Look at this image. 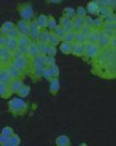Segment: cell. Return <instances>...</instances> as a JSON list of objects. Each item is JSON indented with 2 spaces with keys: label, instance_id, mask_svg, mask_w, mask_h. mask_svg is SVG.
Masks as SVG:
<instances>
[{
  "label": "cell",
  "instance_id": "52a82bcc",
  "mask_svg": "<svg viewBox=\"0 0 116 146\" xmlns=\"http://www.w3.org/2000/svg\"><path fill=\"white\" fill-rule=\"evenodd\" d=\"M5 47L11 53H13L14 51H15L17 50V47H18L17 38H8L7 37L6 43H5Z\"/></svg>",
  "mask_w": 116,
  "mask_h": 146
},
{
  "label": "cell",
  "instance_id": "6da1fadb",
  "mask_svg": "<svg viewBox=\"0 0 116 146\" xmlns=\"http://www.w3.org/2000/svg\"><path fill=\"white\" fill-rule=\"evenodd\" d=\"M9 110L15 115H23L27 111V104L21 98H15L9 102Z\"/></svg>",
  "mask_w": 116,
  "mask_h": 146
},
{
  "label": "cell",
  "instance_id": "e0dca14e",
  "mask_svg": "<svg viewBox=\"0 0 116 146\" xmlns=\"http://www.w3.org/2000/svg\"><path fill=\"white\" fill-rule=\"evenodd\" d=\"M84 52V48L83 46L81 45V44H79V43H75L74 44H72V52L74 55L75 56H81Z\"/></svg>",
  "mask_w": 116,
  "mask_h": 146
},
{
  "label": "cell",
  "instance_id": "f546056e",
  "mask_svg": "<svg viewBox=\"0 0 116 146\" xmlns=\"http://www.w3.org/2000/svg\"><path fill=\"white\" fill-rule=\"evenodd\" d=\"M21 35L20 32L18 31V29L16 27H14L6 36L8 38H18V37Z\"/></svg>",
  "mask_w": 116,
  "mask_h": 146
},
{
  "label": "cell",
  "instance_id": "5bb4252c",
  "mask_svg": "<svg viewBox=\"0 0 116 146\" xmlns=\"http://www.w3.org/2000/svg\"><path fill=\"white\" fill-rule=\"evenodd\" d=\"M56 145L57 146H69L71 145V141L68 136L61 135L56 139Z\"/></svg>",
  "mask_w": 116,
  "mask_h": 146
},
{
  "label": "cell",
  "instance_id": "8fae6325",
  "mask_svg": "<svg viewBox=\"0 0 116 146\" xmlns=\"http://www.w3.org/2000/svg\"><path fill=\"white\" fill-rule=\"evenodd\" d=\"M11 80H12L9 76L8 68H0V82L5 83V84H9Z\"/></svg>",
  "mask_w": 116,
  "mask_h": 146
},
{
  "label": "cell",
  "instance_id": "ab89813d",
  "mask_svg": "<svg viewBox=\"0 0 116 146\" xmlns=\"http://www.w3.org/2000/svg\"><path fill=\"white\" fill-rule=\"evenodd\" d=\"M47 26H49L50 29H51V30L55 29L56 27V22L55 19H54V18H50V20H48Z\"/></svg>",
  "mask_w": 116,
  "mask_h": 146
},
{
  "label": "cell",
  "instance_id": "d6a6232c",
  "mask_svg": "<svg viewBox=\"0 0 116 146\" xmlns=\"http://www.w3.org/2000/svg\"><path fill=\"white\" fill-rule=\"evenodd\" d=\"M45 64L47 67H51L53 65L56 64V60L55 57L52 56H46V61H45Z\"/></svg>",
  "mask_w": 116,
  "mask_h": 146
},
{
  "label": "cell",
  "instance_id": "b9f144b4",
  "mask_svg": "<svg viewBox=\"0 0 116 146\" xmlns=\"http://www.w3.org/2000/svg\"><path fill=\"white\" fill-rule=\"evenodd\" d=\"M99 10H100L101 14L104 16H108L110 14V11L108 7H102L101 9H99Z\"/></svg>",
  "mask_w": 116,
  "mask_h": 146
},
{
  "label": "cell",
  "instance_id": "8d00e7d4",
  "mask_svg": "<svg viewBox=\"0 0 116 146\" xmlns=\"http://www.w3.org/2000/svg\"><path fill=\"white\" fill-rule=\"evenodd\" d=\"M50 69H51V73H52L53 78H57L59 76V68H58V66H56L55 64V65L50 67Z\"/></svg>",
  "mask_w": 116,
  "mask_h": 146
},
{
  "label": "cell",
  "instance_id": "484cf974",
  "mask_svg": "<svg viewBox=\"0 0 116 146\" xmlns=\"http://www.w3.org/2000/svg\"><path fill=\"white\" fill-rule=\"evenodd\" d=\"M47 22H48V18H47V16L44 15H41L38 17V21H37V23H38V25L39 27H46V26H47Z\"/></svg>",
  "mask_w": 116,
  "mask_h": 146
},
{
  "label": "cell",
  "instance_id": "836d02e7",
  "mask_svg": "<svg viewBox=\"0 0 116 146\" xmlns=\"http://www.w3.org/2000/svg\"><path fill=\"white\" fill-rule=\"evenodd\" d=\"M49 37H50V34L46 32L40 34V37H39V41L42 42V43H45V44H48V40H49Z\"/></svg>",
  "mask_w": 116,
  "mask_h": 146
},
{
  "label": "cell",
  "instance_id": "ac0fdd59",
  "mask_svg": "<svg viewBox=\"0 0 116 146\" xmlns=\"http://www.w3.org/2000/svg\"><path fill=\"white\" fill-rule=\"evenodd\" d=\"M21 144V139L18 135L13 133L9 137L8 140V145L7 146H18Z\"/></svg>",
  "mask_w": 116,
  "mask_h": 146
},
{
  "label": "cell",
  "instance_id": "9c48e42d",
  "mask_svg": "<svg viewBox=\"0 0 116 146\" xmlns=\"http://www.w3.org/2000/svg\"><path fill=\"white\" fill-rule=\"evenodd\" d=\"M27 54L33 57H36L39 55V51H38V44L36 42H32L30 43L28 49H27Z\"/></svg>",
  "mask_w": 116,
  "mask_h": 146
},
{
  "label": "cell",
  "instance_id": "d6986e66",
  "mask_svg": "<svg viewBox=\"0 0 116 146\" xmlns=\"http://www.w3.org/2000/svg\"><path fill=\"white\" fill-rule=\"evenodd\" d=\"M14 27H15V26H14V24L12 22L7 21V22H5L2 26V27H1V33L3 34L4 36H6Z\"/></svg>",
  "mask_w": 116,
  "mask_h": 146
},
{
  "label": "cell",
  "instance_id": "ffe728a7",
  "mask_svg": "<svg viewBox=\"0 0 116 146\" xmlns=\"http://www.w3.org/2000/svg\"><path fill=\"white\" fill-rule=\"evenodd\" d=\"M98 53H99V48L97 47L95 44H91L89 47H87V55L90 57L91 58L96 57L98 56Z\"/></svg>",
  "mask_w": 116,
  "mask_h": 146
},
{
  "label": "cell",
  "instance_id": "4fadbf2b",
  "mask_svg": "<svg viewBox=\"0 0 116 146\" xmlns=\"http://www.w3.org/2000/svg\"><path fill=\"white\" fill-rule=\"evenodd\" d=\"M12 60H13L12 53L10 51H7L6 53H4L0 56V64L2 66H8L11 63Z\"/></svg>",
  "mask_w": 116,
  "mask_h": 146
},
{
  "label": "cell",
  "instance_id": "60d3db41",
  "mask_svg": "<svg viewBox=\"0 0 116 146\" xmlns=\"http://www.w3.org/2000/svg\"><path fill=\"white\" fill-rule=\"evenodd\" d=\"M64 13L66 14V15L68 16V18H74V10L73 9H71V8H68L65 11H64Z\"/></svg>",
  "mask_w": 116,
  "mask_h": 146
},
{
  "label": "cell",
  "instance_id": "7c38bea8",
  "mask_svg": "<svg viewBox=\"0 0 116 146\" xmlns=\"http://www.w3.org/2000/svg\"><path fill=\"white\" fill-rule=\"evenodd\" d=\"M11 94L12 93L10 92L9 84H5V83L0 82V98H8L9 97H10Z\"/></svg>",
  "mask_w": 116,
  "mask_h": 146
},
{
  "label": "cell",
  "instance_id": "9a60e30c",
  "mask_svg": "<svg viewBox=\"0 0 116 146\" xmlns=\"http://www.w3.org/2000/svg\"><path fill=\"white\" fill-rule=\"evenodd\" d=\"M17 41H18V46H25L27 48L31 43L27 35H24V34H21L17 38Z\"/></svg>",
  "mask_w": 116,
  "mask_h": 146
},
{
  "label": "cell",
  "instance_id": "bcb514c9",
  "mask_svg": "<svg viewBox=\"0 0 116 146\" xmlns=\"http://www.w3.org/2000/svg\"><path fill=\"white\" fill-rule=\"evenodd\" d=\"M51 2H53V3H56V2H60L61 0H50Z\"/></svg>",
  "mask_w": 116,
  "mask_h": 146
},
{
  "label": "cell",
  "instance_id": "4316f807",
  "mask_svg": "<svg viewBox=\"0 0 116 146\" xmlns=\"http://www.w3.org/2000/svg\"><path fill=\"white\" fill-rule=\"evenodd\" d=\"M75 36H76V33L74 32L71 31L69 33H67L64 38V41L68 43H73L74 41H75Z\"/></svg>",
  "mask_w": 116,
  "mask_h": 146
},
{
  "label": "cell",
  "instance_id": "83f0119b",
  "mask_svg": "<svg viewBox=\"0 0 116 146\" xmlns=\"http://www.w3.org/2000/svg\"><path fill=\"white\" fill-rule=\"evenodd\" d=\"M75 40L77 41V43L79 44H83L87 40V35L84 34L83 33H79L78 34H76L75 36Z\"/></svg>",
  "mask_w": 116,
  "mask_h": 146
},
{
  "label": "cell",
  "instance_id": "7dc6e473",
  "mask_svg": "<svg viewBox=\"0 0 116 146\" xmlns=\"http://www.w3.org/2000/svg\"><path fill=\"white\" fill-rule=\"evenodd\" d=\"M2 68V65H1V64H0V68Z\"/></svg>",
  "mask_w": 116,
  "mask_h": 146
},
{
  "label": "cell",
  "instance_id": "7a4b0ae2",
  "mask_svg": "<svg viewBox=\"0 0 116 146\" xmlns=\"http://www.w3.org/2000/svg\"><path fill=\"white\" fill-rule=\"evenodd\" d=\"M11 64L16 68H18L19 70H21V72H23L24 70L28 68L30 65V61L26 56H23L18 59H13L11 62Z\"/></svg>",
  "mask_w": 116,
  "mask_h": 146
},
{
  "label": "cell",
  "instance_id": "7402d4cb",
  "mask_svg": "<svg viewBox=\"0 0 116 146\" xmlns=\"http://www.w3.org/2000/svg\"><path fill=\"white\" fill-rule=\"evenodd\" d=\"M29 93H30V87H29L28 86L23 85V86L21 87V89L17 92L16 94H17L19 97H21V98H26V97H27V96L29 95Z\"/></svg>",
  "mask_w": 116,
  "mask_h": 146
},
{
  "label": "cell",
  "instance_id": "5b68a950",
  "mask_svg": "<svg viewBox=\"0 0 116 146\" xmlns=\"http://www.w3.org/2000/svg\"><path fill=\"white\" fill-rule=\"evenodd\" d=\"M8 71L9 74V76L11 78V80H16V79H21L22 76V72L21 70H19L18 68H16L15 67H14L11 63L9 65H8Z\"/></svg>",
  "mask_w": 116,
  "mask_h": 146
},
{
  "label": "cell",
  "instance_id": "603a6c76",
  "mask_svg": "<svg viewBox=\"0 0 116 146\" xmlns=\"http://www.w3.org/2000/svg\"><path fill=\"white\" fill-rule=\"evenodd\" d=\"M55 30V35L59 38V39H64L65 35H66V31L64 30V28L62 27H56Z\"/></svg>",
  "mask_w": 116,
  "mask_h": 146
},
{
  "label": "cell",
  "instance_id": "74e56055",
  "mask_svg": "<svg viewBox=\"0 0 116 146\" xmlns=\"http://www.w3.org/2000/svg\"><path fill=\"white\" fill-rule=\"evenodd\" d=\"M8 140H9V137L1 134L0 135V145L7 146L8 145Z\"/></svg>",
  "mask_w": 116,
  "mask_h": 146
},
{
  "label": "cell",
  "instance_id": "d4e9b609",
  "mask_svg": "<svg viewBox=\"0 0 116 146\" xmlns=\"http://www.w3.org/2000/svg\"><path fill=\"white\" fill-rule=\"evenodd\" d=\"M41 76H42L43 78H44L45 80H51V79L53 78V75H52V73H51L50 67H47V66H46V67L43 69V71H42V73H41Z\"/></svg>",
  "mask_w": 116,
  "mask_h": 146
},
{
  "label": "cell",
  "instance_id": "7bdbcfd3",
  "mask_svg": "<svg viewBox=\"0 0 116 146\" xmlns=\"http://www.w3.org/2000/svg\"><path fill=\"white\" fill-rule=\"evenodd\" d=\"M6 36H0V47L2 46H5V43H6Z\"/></svg>",
  "mask_w": 116,
  "mask_h": 146
},
{
  "label": "cell",
  "instance_id": "30bf717a",
  "mask_svg": "<svg viewBox=\"0 0 116 146\" xmlns=\"http://www.w3.org/2000/svg\"><path fill=\"white\" fill-rule=\"evenodd\" d=\"M18 31L20 32L21 34H24V35H28L29 33V24L27 21H21L18 22L17 24V27Z\"/></svg>",
  "mask_w": 116,
  "mask_h": 146
},
{
  "label": "cell",
  "instance_id": "cb8c5ba5",
  "mask_svg": "<svg viewBox=\"0 0 116 146\" xmlns=\"http://www.w3.org/2000/svg\"><path fill=\"white\" fill-rule=\"evenodd\" d=\"M60 50L64 54H70L72 52V44H71V43H68V42L62 43V45L60 46Z\"/></svg>",
  "mask_w": 116,
  "mask_h": 146
},
{
  "label": "cell",
  "instance_id": "44dd1931",
  "mask_svg": "<svg viewBox=\"0 0 116 146\" xmlns=\"http://www.w3.org/2000/svg\"><path fill=\"white\" fill-rule=\"evenodd\" d=\"M73 23V28L75 30V31H80L82 29V27H84V24H85V21L83 20V18H77L74 20Z\"/></svg>",
  "mask_w": 116,
  "mask_h": 146
},
{
  "label": "cell",
  "instance_id": "4dcf8cb0",
  "mask_svg": "<svg viewBox=\"0 0 116 146\" xmlns=\"http://www.w3.org/2000/svg\"><path fill=\"white\" fill-rule=\"evenodd\" d=\"M59 41H60V39H59V38L55 35V34H50L48 43H49L50 45L56 46V45L59 43Z\"/></svg>",
  "mask_w": 116,
  "mask_h": 146
},
{
  "label": "cell",
  "instance_id": "f1b7e54d",
  "mask_svg": "<svg viewBox=\"0 0 116 146\" xmlns=\"http://www.w3.org/2000/svg\"><path fill=\"white\" fill-rule=\"evenodd\" d=\"M48 44L45 43H42L39 42L38 43V51H39V55H46L47 52V49H48Z\"/></svg>",
  "mask_w": 116,
  "mask_h": 146
},
{
  "label": "cell",
  "instance_id": "2e32d148",
  "mask_svg": "<svg viewBox=\"0 0 116 146\" xmlns=\"http://www.w3.org/2000/svg\"><path fill=\"white\" fill-rule=\"evenodd\" d=\"M97 43H98V45L100 47H105L109 44V39L108 36L106 35V33H100L98 35Z\"/></svg>",
  "mask_w": 116,
  "mask_h": 146
},
{
  "label": "cell",
  "instance_id": "3957f363",
  "mask_svg": "<svg viewBox=\"0 0 116 146\" xmlns=\"http://www.w3.org/2000/svg\"><path fill=\"white\" fill-rule=\"evenodd\" d=\"M20 14L21 16L23 18L24 21H30L33 16V11L32 7L29 4H23L21 8L20 9Z\"/></svg>",
  "mask_w": 116,
  "mask_h": 146
},
{
  "label": "cell",
  "instance_id": "d590c367",
  "mask_svg": "<svg viewBox=\"0 0 116 146\" xmlns=\"http://www.w3.org/2000/svg\"><path fill=\"white\" fill-rule=\"evenodd\" d=\"M13 133H14L13 129H12L11 127H4V128L2 130V133H1V134L5 135V136H7V137H9V136H10V135H12Z\"/></svg>",
  "mask_w": 116,
  "mask_h": 146
},
{
  "label": "cell",
  "instance_id": "ba28073f",
  "mask_svg": "<svg viewBox=\"0 0 116 146\" xmlns=\"http://www.w3.org/2000/svg\"><path fill=\"white\" fill-rule=\"evenodd\" d=\"M60 89V81L57 78L50 80V92L52 95H56Z\"/></svg>",
  "mask_w": 116,
  "mask_h": 146
},
{
  "label": "cell",
  "instance_id": "f35d334b",
  "mask_svg": "<svg viewBox=\"0 0 116 146\" xmlns=\"http://www.w3.org/2000/svg\"><path fill=\"white\" fill-rule=\"evenodd\" d=\"M77 14H78V16L80 18H84L86 15V11L83 7H79L78 10H77Z\"/></svg>",
  "mask_w": 116,
  "mask_h": 146
},
{
  "label": "cell",
  "instance_id": "8992f818",
  "mask_svg": "<svg viewBox=\"0 0 116 146\" xmlns=\"http://www.w3.org/2000/svg\"><path fill=\"white\" fill-rule=\"evenodd\" d=\"M23 81L21 79H16V80H12L10 83L9 84V89L11 93H17V92L21 89V87L23 86Z\"/></svg>",
  "mask_w": 116,
  "mask_h": 146
},
{
  "label": "cell",
  "instance_id": "1f68e13d",
  "mask_svg": "<svg viewBox=\"0 0 116 146\" xmlns=\"http://www.w3.org/2000/svg\"><path fill=\"white\" fill-rule=\"evenodd\" d=\"M88 9H89L90 13H91V14H95V13H97V11H99V8H98V6H97L95 3H89V5H88Z\"/></svg>",
  "mask_w": 116,
  "mask_h": 146
},
{
  "label": "cell",
  "instance_id": "277c9868",
  "mask_svg": "<svg viewBox=\"0 0 116 146\" xmlns=\"http://www.w3.org/2000/svg\"><path fill=\"white\" fill-rule=\"evenodd\" d=\"M30 37L33 40H38L40 37V31H39V27L37 23V21H32L29 25V33Z\"/></svg>",
  "mask_w": 116,
  "mask_h": 146
},
{
  "label": "cell",
  "instance_id": "e575fe53",
  "mask_svg": "<svg viewBox=\"0 0 116 146\" xmlns=\"http://www.w3.org/2000/svg\"><path fill=\"white\" fill-rule=\"evenodd\" d=\"M56 47L53 46V45L49 44V45H48V49H47L46 55H47V56H54L56 55Z\"/></svg>",
  "mask_w": 116,
  "mask_h": 146
},
{
  "label": "cell",
  "instance_id": "f6af8a7d",
  "mask_svg": "<svg viewBox=\"0 0 116 146\" xmlns=\"http://www.w3.org/2000/svg\"><path fill=\"white\" fill-rule=\"evenodd\" d=\"M101 2L103 3H104V4H109L110 2H111V0H101Z\"/></svg>",
  "mask_w": 116,
  "mask_h": 146
},
{
  "label": "cell",
  "instance_id": "ee69618b",
  "mask_svg": "<svg viewBox=\"0 0 116 146\" xmlns=\"http://www.w3.org/2000/svg\"><path fill=\"white\" fill-rule=\"evenodd\" d=\"M93 24L96 27H98V25L100 26L102 24V20L101 19H97V20H95V21H93Z\"/></svg>",
  "mask_w": 116,
  "mask_h": 146
}]
</instances>
